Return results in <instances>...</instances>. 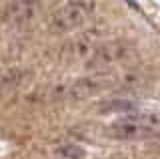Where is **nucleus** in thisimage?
Segmentation results:
<instances>
[{"label": "nucleus", "instance_id": "9", "mask_svg": "<svg viewBox=\"0 0 160 159\" xmlns=\"http://www.w3.org/2000/svg\"><path fill=\"white\" fill-rule=\"evenodd\" d=\"M54 159H58V157H54Z\"/></svg>", "mask_w": 160, "mask_h": 159}, {"label": "nucleus", "instance_id": "5", "mask_svg": "<svg viewBox=\"0 0 160 159\" xmlns=\"http://www.w3.org/2000/svg\"><path fill=\"white\" fill-rule=\"evenodd\" d=\"M42 4L44 0H10L0 10V20L14 28L26 26L38 16V12L42 10Z\"/></svg>", "mask_w": 160, "mask_h": 159}, {"label": "nucleus", "instance_id": "7", "mask_svg": "<svg viewBox=\"0 0 160 159\" xmlns=\"http://www.w3.org/2000/svg\"><path fill=\"white\" fill-rule=\"evenodd\" d=\"M54 155L58 159H86V149L78 143L66 141L54 147Z\"/></svg>", "mask_w": 160, "mask_h": 159}, {"label": "nucleus", "instance_id": "6", "mask_svg": "<svg viewBox=\"0 0 160 159\" xmlns=\"http://www.w3.org/2000/svg\"><path fill=\"white\" fill-rule=\"evenodd\" d=\"M136 103L130 99H106L96 105V113L100 115H120V113H134Z\"/></svg>", "mask_w": 160, "mask_h": 159}, {"label": "nucleus", "instance_id": "3", "mask_svg": "<svg viewBox=\"0 0 160 159\" xmlns=\"http://www.w3.org/2000/svg\"><path fill=\"white\" fill-rule=\"evenodd\" d=\"M98 0H72V2L60 6L50 18V30L52 32H70L84 26L90 18L96 14Z\"/></svg>", "mask_w": 160, "mask_h": 159}, {"label": "nucleus", "instance_id": "2", "mask_svg": "<svg viewBox=\"0 0 160 159\" xmlns=\"http://www.w3.org/2000/svg\"><path fill=\"white\" fill-rule=\"evenodd\" d=\"M136 48L130 41L124 38H114V41H104L94 47V51L88 54L86 67L92 71H108L116 64L128 63L134 57Z\"/></svg>", "mask_w": 160, "mask_h": 159}, {"label": "nucleus", "instance_id": "4", "mask_svg": "<svg viewBox=\"0 0 160 159\" xmlns=\"http://www.w3.org/2000/svg\"><path fill=\"white\" fill-rule=\"evenodd\" d=\"M114 83H116V79L108 71H94L90 74H84V77L76 79V81L68 87L66 95H68V99H72V101H86V99L98 97L100 93L108 91Z\"/></svg>", "mask_w": 160, "mask_h": 159}, {"label": "nucleus", "instance_id": "1", "mask_svg": "<svg viewBox=\"0 0 160 159\" xmlns=\"http://www.w3.org/2000/svg\"><path fill=\"white\" fill-rule=\"evenodd\" d=\"M108 137L116 141H140L160 133V109L130 113L108 125Z\"/></svg>", "mask_w": 160, "mask_h": 159}, {"label": "nucleus", "instance_id": "8", "mask_svg": "<svg viewBox=\"0 0 160 159\" xmlns=\"http://www.w3.org/2000/svg\"><path fill=\"white\" fill-rule=\"evenodd\" d=\"M118 159H130V157H118Z\"/></svg>", "mask_w": 160, "mask_h": 159}]
</instances>
